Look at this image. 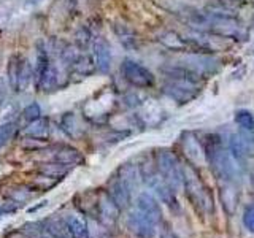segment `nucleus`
Returning <instances> with one entry per match:
<instances>
[{
    "instance_id": "1",
    "label": "nucleus",
    "mask_w": 254,
    "mask_h": 238,
    "mask_svg": "<svg viewBox=\"0 0 254 238\" xmlns=\"http://www.w3.org/2000/svg\"><path fill=\"white\" fill-rule=\"evenodd\" d=\"M221 138H218L216 135H210L208 140L205 141V156L208 161L213 173L222 181L232 182L238 177V169L237 162L232 157V154L222 148Z\"/></svg>"
},
{
    "instance_id": "2",
    "label": "nucleus",
    "mask_w": 254,
    "mask_h": 238,
    "mask_svg": "<svg viewBox=\"0 0 254 238\" xmlns=\"http://www.w3.org/2000/svg\"><path fill=\"white\" fill-rule=\"evenodd\" d=\"M181 167H183V189H185L189 202L192 203V206L197 211H200L203 214H211L214 210V203L210 189L203 184L192 167H189L188 164Z\"/></svg>"
},
{
    "instance_id": "3",
    "label": "nucleus",
    "mask_w": 254,
    "mask_h": 238,
    "mask_svg": "<svg viewBox=\"0 0 254 238\" xmlns=\"http://www.w3.org/2000/svg\"><path fill=\"white\" fill-rule=\"evenodd\" d=\"M156 169L159 175L169 182V184L178 190L183 187V167L175 157L173 153L167 149H161L156 153Z\"/></svg>"
},
{
    "instance_id": "4",
    "label": "nucleus",
    "mask_w": 254,
    "mask_h": 238,
    "mask_svg": "<svg viewBox=\"0 0 254 238\" xmlns=\"http://www.w3.org/2000/svg\"><path fill=\"white\" fill-rule=\"evenodd\" d=\"M121 75L127 83L140 89H148L154 84V75L141 63L130 59H126L121 63Z\"/></svg>"
},
{
    "instance_id": "5",
    "label": "nucleus",
    "mask_w": 254,
    "mask_h": 238,
    "mask_svg": "<svg viewBox=\"0 0 254 238\" xmlns=\"http://www.w3.org/2000/svg\"><path fill=\"white\" fill-rule=\"evenodd\" d=\"M208 30L214 35L224 38H238L240 37V26H238L237 18L232 14H221L213 13L208 22Z\"/></svg>"
},
{
    "instance_id": "6",
    "label": "nucleus",
    "mask_w": 254,
    "mask_h": 238,
    "mask_svg": "<svg viewBox=\"0 0 254 238\" xmlns=\"http://www.w3.org/2000/svg\"><path fill=\"white\" fill-rule=\"evenodd\" d=\"M229 153L232 154L235 162L246 164L253 154V141L250 133H232L229 137Z\"/></svg>"
},
{
    "instance_id": "7",
    "label": "nucleus",
    "mask_w": 254,
    "mask_h": 238,
    "mask_svg": "<svg viewBox=\"0 0 254 238\" xmlns=\"http://www.w3.org/2000/svg\"><path fill=\"white\" fill-rule=\"evenodd\" d=\"M135 208H137L143 216H146L156 227L162 222L161 205L157 203V200L151 194H148V192L138 194L137 200H135Z\"/></svg>"
},
{
    "instance_id": "8",
    "label": "nucleus",
    "mask_w": 254,
    "mask_h": 238,
    "mask_svg": "<svg viewBox=\"0 0 254 238\" xmlns=\"http://www.w3.org/2000/svg\"><path fill=\"white\" fill-rule=\"evenodd\" d=\"M127 227L137 238H153L156 232V226L146 216H143L137 208L127 216Z\"/></svg>"
},
{
    "instance_id": "9",
    "label": "nucleus",
    "mask_w": 254,
    "mask_h": 238,
    "mask_svg": "<svg viewBox=\"0 0 254 238\" xmlns=\"http://www.w3.org/2000/svg\"><path fill=\"white\" fill-rule=\"evenodd\" d=\"M8 75H10V84L16 91L24 89L29 84L30 79V65L27 60L11 59L10 67H8Z\"/></svg>"
},
{
    "instance_id": "10",
    "label": "nucleus",
    "mask_w": 254,
    "mask_h": 238,
    "mask_svg": "<svg viewBox=\"0 0 254 238\" xmlns=\"http://www.w3.org/2000/svg\"><path fill=\"white\" fill-rule=\"evenodd\" d=\"M164 92L169 95L172 100L177 103H188L192 99H195V95L198 92L197 86H190L185 83H177V81H169L164 86Z\"/></svg>"
},
{
    "instance_id": "11",
    "label": "nucleus",
    "mask_w": 254,
    "mask_h": 238,
    "mask_svg": "<svg viewBox=\"0 0 254 238\" xmlns=\"http://www.w3.org/2000/svg\"><path fill=\"white\" fill-rule=\"evenodd\" d=\"M108 195L110 198L116 203L119 210H126L127 206L130 205V198H132V190L127 187L126 182L116 177L110 181L108 184Z\"/></svg>"
},
{
    "instance_id": "12",
    "label": "nucleus",
    "mask_w": 254,
    "mask_h": 238,
    "mask_svg": "<svg viewBox=\"0 0 254 238\" xmlns=\"http://www.w3.org/2000/svg\"><path fill=\"white\" fill-rule=\"evenodd\" d=\"M119 211L121 210L118 208L116 203L111 200L108 194L100 197V200L97 203V218H100L103 226H115Z\"/></svg>"
},
{
    "instance_id": "13",
    "label": "nucleus",
    "mask_w": 254,
    "mask_h": 238,
    "mask_svg": "<svg viewBox=\"0 0 254 238\" xmlns=\"http://www.w3.org/2000/svg\"><path fill=\"white\" fill-rule=\"evenodd\" d=\"M95 65L102 73H108L111 67V48L105 38H95L94 42Z\"/></svg>"
},
{
    "instance_id": "14",
    "label": "nucleus",
    "mask_w": 254,
    "mask_h": 238,
    "mask_svg": "<svg viewBox=\"0 0 254 238\" xmlns=\"http://www.w3.org/2000/svg\"><path fill=\"white\" fill-rule=\"evenodd\" d=\"M113 32L126 50H135L137 48V37H135L133 30L130 27H127L126 24L116 22L113 26Z\"/></svg>"
},
{
    "instance_id": "15",
    "label": "nucleus",
    "mask_w": 254,
    "mask_h": 238,
    "mask_svg": "<svg viewBox=\"0 0 254 238\" xmlns=\"http://www.w3.org/2000/svg\"><path fill=\"white\" fill-rule=\"evenodd\" d=\"M65 221H67L68 232L71 238H89V229H87L86 221L81 216L71 214Z\"/></svg>"
},
{
    "instance_id": "16",
    "label": "nucleus",
    "mask_w": 254,
    "mask_h": 238,
    "mask_svg": "<svg viewBox=\"0 0 254 238\" xmlns=\"http://www.w3.org/2000/svg\"><path fill=\"white\" fill-rule=\"evenodd\" d=\"M159 40H161V43L165 48H169L172 51H189L188 38L175 34V32H167V34H164Z\"/></svg>"
},
{
    "instance_id": "17",
    "label": "nucleus",
    "mask_w": 254,
    "mask_h": 238,
    "mask_svg": "<svg viewBox=\"0 0 254 238\" xmlns=\"http://www.w3.org/2000/svg\"><path fill=\"white\" fill-rule=\"evenodd\" d=\"M40 173H43L45 177L48 178H56V179H61L62 177L70 172V165L67 164H62V162H50V164H42V167L38 169Z\"/></svg>"
},
{
    "instance_id": "18",
    "label": "nucleus",
    "mask_w": 254,
    "mask_h": 238,
    "mask_svg": "<svg viewBox=\"0 0 254 238\" xmlns=\"http://www.w3.org/2000/svg\"><path fill=\"white\" fill-rule=\"evenodd\" d=\"M54 159L58 162H62V164H67V165H73V164H79L83 162V156L79 153L78 149L75 148H70V146H62L58 149V153H56Z\"/></svg>"
},
{
    "instance_id": "19",
    "label": "nucleus",
    "mask_w": 254,
    "mask_h": 238,
    "mask_svg": "<svg viewBox=\"0 0 254 238\" xmlns=\"http://www.w3.org/2000/svg\"><path fill=\"white\" fill-rule=\"evenodd\" d=\"M46 230L53 238H71L70 232H68V226L67 221L62 219H50L46 222Z\"/></svg>"
},
{
    "instance_id": "20",
    "label": "nucleus",
    "mask_w": 254,
    "mask_h": 238,
    "mask_svg": "<svg viewBox=\"0 0 254 238\" xmlns=\"http://www.w3.org/2000/svg\"><path fill=\"white\" fill-rule=\"evenodd\" d=\"M221 203L227 214H232L235 211L237 203H238V195L230 184L221 189Z\"/></svg>"
},
{
    "instance_id": "21",
    "label": "nucleus",
    "mask_w": 254,
    "mask_h": 238,
    "mask_svg": "<svg viewBox=\"0 0 254 238\" xmlns=\"http://www.w3.org/2000/svg\"><path fill=\"white\" fill-rule=\"evenodd\" d=\"M235 122L245 133L254 135V116L246 110H238L235 113Z\"/></svg>"
},
{
    "instance_id": "22",
    "label": "nucleus",
    "mask_w": 254,
    "mask_h": 238,
    "mask_svg": "<svg viewBox=\"0 0 254 238\" xmlns=\"http://www.w3.org/2000/svg\"><path fill=\"white\" fill-rule=\"evenodd\" d=\"M26 135H29V137H32V138L43 140L48 135V121L43 118H40V119H37V121L30 122L29 127L26 129Z\"/></svg>"
},
{
    "instance_id": "23",
    "label": "nucleus",
    "mask_w": 254,
    "mask_h": 238,
    "mask_svg": "<svg viewBox=\"0 0 254 238\" xmlns=\"http://www.w3.org/2000/svg\"><path fill=\"white\" fill-rule=\"evenodd\" d=\"M22 118L29 122H34L37 119L42 118V108H40L38 103H30V105L26 107V110L22 111Z\"/></svg>"
},
{
    "instance_id": "24",
    "label": "nucleus",
    "mask_w": 254,
    "mask_h": 238,
    "mask_svg": "<svg viewBox=\"0 0 254 238\" xmlns=\"http://www.w3.org/2000/svg\"><path fill=\"white\" fill-rule=\"evenodd\" d=\"M243 226L246 230L251 234H254V202L246 205V208L243 211Z\"/></svg>"
},
{
    "instance_id": "25",
    "label": "nucleus",
    "mask_w": 254,
    "mask_h": 238,
    "mask_svg": "<svg viewBox=\"0 0 254 238\" xmlns=\"http://www.w3.org/2000/svg\"><path fill=\"white\" fill-rule=\"evenodd\" d=\"M14 133V124L13 122H5L0 125V146H3L5 143H8Z\"/></svg>"
},
{
    "instance_id": "26",
    "label": "nucleus",
    "mask_w": 254,
    "mask_h": 238,
    "mask_svg": "<svg viewBox=\"0 0 254 238\" xmlns=\"http://www.w3.org/2000/svg\"><path fill=\"white\" fill-rule=\"evenodd\" d=\"M19 208V202H6V203H2L0 206V214H8V213H14L16 210Z\"/></svg>"
},
{
    "instance_id": "27",
    "label": "nucleus",
    "mask_w": 254,
    "mask_h": 238,
    "mask_svg": "<svg viewBox=\"0 0 254 238\" xmlns=\"http://www.w3.org/2000/svg\"><path fill=\"white\" fill-rule=\"evenodd\" d=\"M159 238H180V237H178L177 234H175L170 227H164V229H162V232H161V235H159Z\"/></svg>"
},
{
    "instance_id": "28",
    "label": "nucleus",
    "mask_w": 254,
    "mask_h": 238,
    "mask_svg": "<svg viewBox=\"0 0 254 238\" xmlns=\"http://www.w3.org/2000/svg\"><path fill=\"white\" fill-rule=\"evenodd\" d=\"M5 95H6V84L3 81V78H0V103L3 102Z\"/></svg>"
},
{
    "instance_id": "29",
    "label": "nucleus",
    "mask_w": 254,
    "mask_h": 238,
    "mask_svg": "<svg viewBox=\"0 0 254 238\" xmlns=\"http://www.w3.org/2000/svg\"><path fill=\"white\" fill-rule=\"evenodd\" d=\"M46 203H48V202H42V203H38L37 206H32V208H30L29 211H30V213H34V211H37V210H40V208H43V206H45Z\"/></svg>"
}]
</instances>
